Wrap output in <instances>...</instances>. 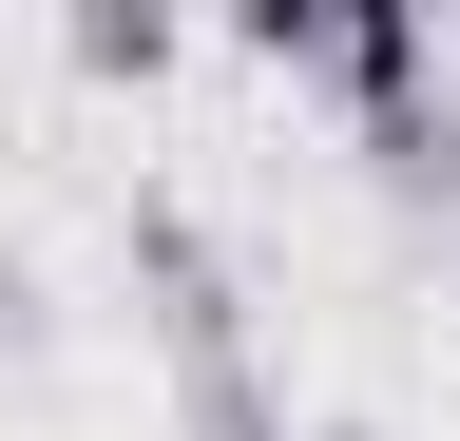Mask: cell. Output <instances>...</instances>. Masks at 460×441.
<instances>
[{
	"mask_svg": "<svg viewBox=\"0 0 460 441\" xmlns=\"http://www.w3.org/2000/svg\"><path fill=\"white\" fill-rule=\"evenodd\" d=\"M20 346H39V269L0 250V365H20Z\"/></svg>",
	"mask_w": 460,
	"mask_h": 441,
	"instance_id": "4",
	"label": "cell"
},
{
	"mask_svg": "<svg viewBox=\"0 0 460 441\" xmlns=\"http://www.w3.org/2000/svg\"><path fill=\"white\" fill-rule=\"evenodd\" d=\"M307 441H365V422H307Z\"/></svg>",
	"mask_w": 460,
	"mask_h": 441,
	"instance_id": "5",
	"label": "cell"
},
{
	"mask_svg": "<svg viewBox=\"0 0 460 441\" xmlns=\"http://www.w3.org/2000/svg\"><path fill=\"white\" fill-rule=\"evenodd\" d=\"M135 307H154V365H172V441H288L269 365H250V288H230V250L192 211H135Z\"/></svg>",
	"mask_w": 460,
	"mask_h": 441,
	"instance_id": "1",
	"label": "cell"
},
{
	"mask_svg": "<svg viewBox=\"0 0 460 441\" xmlns=\"http://www.w3.org/2000/svg\"><path fill=\"white\" fill-rule=\"evenodd\" d=\"M58 58H77V77H172V20H154V0H77Z\"/></svg>",
	"mask_w": 460,
	"mask_h": 441,
	"instance_id": "3",
	"label": "cell"
},
{
	"mask_svg": "<svg viewBox=\"0 0 460 441\" xmlns=\"http://www.w3.org/2000/svg\"><path fill=\"white\" fill-rule=\"evenodd\" d=\"M345 154H365L402 211H441V231H460V77H441V58L384 77V96H345Z\"/></svg>",
	"mask_w": 460,
	"mask_h": 441,
	"instance_id": "2",
	"label": "cell"
}]
</instances>
